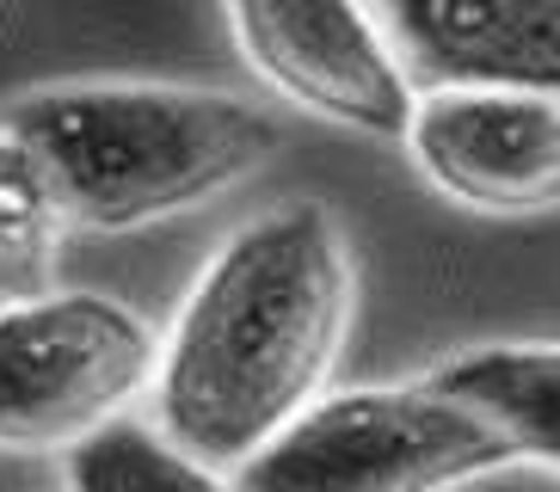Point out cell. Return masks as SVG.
Returning <instances> with one entry per match:
<instances>
[{"label": "cell", "instance_id": "cell-10", "mask_svg": "<svg viewBox=\"0 0 560 492\" xmlns=\"http://www.w3.org/2000/svg\"><path fill=\"white\" fill-rule=\"evenodd\" d=\"M62 222L68 215L37 154L0 130V308H25L37 295H50Z\"/></svg>", "mask_w": 560, "mask_h": 492}, {"label": "cell", "instance_id": "cell-1", "mask_svg": "<svg viewBox=\"0 0 560 492\" xmlns=\"http://www.w3.org/2000/svg\"><path fill=\"white\" fill-rule=\"evenodd\" d=\"M351 320V253L320 203H283L234 234L166 339L154 400L173 443L241 468L314 407Z\"/></svg>", "mask_w": 560, "mask_h": 492}, {"label": "cell", "instance_id": "cell-2", "mask_svg": "<svg viewBox=\"0 0 560 492\" xmlns=\"http://www.w3.org/2000/svg\"><path fill=\"white\" fill-rule=\"evenodd\" d=\"M7 136L37 154L68 222L149 229L259 173L278 124L241 93L166 81L37 86L7 112Z\"/></svg>", "mask_w": 560, "mask_h": 492}, {"label": "cell", "instance_id": "cell-5", "mask_svg": "<svg viewBox=\"0 0 560 492\" xmlns=\"http://www.w3.org/2000/svg\"><path fill=\"white\" fill-rule=\"evenodd\" d=\"M229 19L247 62L314 117L382 142L412 130V74L370 0H229Z\"/></svg>", "mask_w": 560, "mask_h": 492}, {"label": "cell", "instance_id": "cell-6", "mask_svg": "<svg viewBox=\"0 0 560 492\" xmlns=\"http://www.w3.org/2000/svg\"><path fill=\"white\" fill-rule=\"evenodd\" d=\"M419 173L468 210L529 215L560 203V98L444 86L412 112Z\"/></svg>", "mask_w": 560, "mask_h": 492}, {"label": "cell", "instance_id": "cell-7", "mask_svg": "<svg viewBox=\"0 0 560 492\" xmlns=\"http://www.w3.org/2000/svg\"><path fill=\"white\" fill-rule=\"evenodd\" d=\"M425 93L493 86L560 98V0H370Z\"/></svg>", "mask_w": 560, "mask_h": 492}, {"label": "cell", "instance_id": "cell-9", "mask_svg": "<svg viewBox=\"0 0 560 492\" xmlns=\"http://www.w3.org/2000/svg\"><path fill=\"white\" fill-rule=\"evenodd\" d=\"M68 492H241L203 456L142 419H117L68 449Z\"/></svg>", "mask_w": 560, "mask_h": 492}, {"label": "cell", "instance_id": "cell-3", "mask_svg": "<svg viewBox=\"0 0 560 492\" xmlns=\"http://www.w3.org/2000/svg\"><path fill=\"white\" fill-rule=\"evenodd\" d=\"M511 443L438 382L346 388L234 468L241 492H450L505 468Z\"/></svg>", "mask_w": 560, "mask_h": 492}, {"label": "cell", "instance_id": "cell-4", "mask_svg": "<svg viewBox=\"0 0 560 492\" xmlns=\"http://www.w3.org/2000/svg\"><path fill=\"white\" fill-rule=\"evenodd\" d=\"M161 376V339L100 290L0 308V449H74Z\"/></svg>", "mask_w": 560, "mask_h": 492}, {"label": "cell", "instance_id": "cell-8", "mask_svg": "<svg viewBox=\"0 0 560 492\" xmlns=\"http://www.w3.org/2000/svg\"><path fill=\"white\" fill-rule=\"evenodd\" d=\"M431 382L468 400L517 461L560 468V344H480L431 370Z\"/></svg>", "mask_w": 560, "mask_h": 492}]
</instances>
